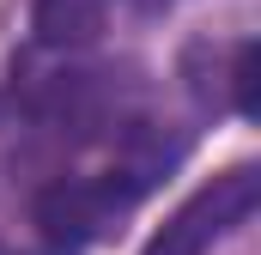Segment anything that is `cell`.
Returning a JSON list of instances; mask_svg holds the SVG:
<instances>
[{
    "mask_svg": "<svg viewBox=\"0 0 261 255\" xmlns=\"http://www.w3.org/2000/svg\"><path fill=\"white\" fill-rule=\"evenodd\" d=\"M261 207V170L255 164H231L213 183H200L152 237L140 255H213V243H225L237 225H249V213Z\"/></svg>",
    "mask_w": 261,
    "mask_h": 255,
    "instance_id": "6da1fadb",
    "label": "cell"
},
{
    "mask_svg": "<svg viewBox=\"0 0 261 255\" xmlns=\"http://www.w3.org/2000/svg\"><path fill=\"white\" fill-rule=\"evenodd\" d=\"M110 6H116V0H37L31 31H37L43 49H85V43L103 37Z\"/></svg>",
    "mask_w": 261,
    "mask_h": 255,
    "instance_id": "7a4b0ae2",
    "label": "cell"
},
{
    "mask_svg": "<svg viewBox=\"0 0 261 255\" xmlns=\"http://www.w3.org/2000/svg\"><path fill=\"white\" fill-rule=\"evenodd\" d=\"M231 97H237V116H255V43H237L231 55Z\"/></svg>",
    "mask_w": 261,
    "mask_h": 255,
    "instance_id": "3957f363",
    "label": "cell"
}]
</instances>
